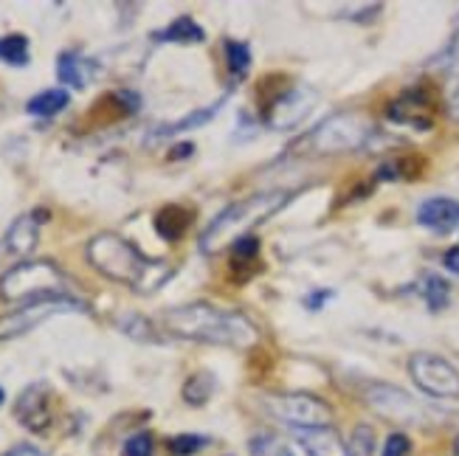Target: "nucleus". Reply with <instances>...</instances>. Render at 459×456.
I'll return each instance as SVG.
<instances>
[{
  "label": "nucleus",
  "instance_id": "f257e3e1",
  "mask_svg": "<svg viewBox=\"0 0 459 456\" xmlns=\"http://www.w3.org/2000/svg\"><path fill=\"white\" fill-rule=\"evenodd\" d=\"M167 332L186 341H204L214 347L254 349L259 344V330L237 310H221L206 302L172 307L161 315Z\"/></svg>",
  "mask_w": 459,
  "mask_h": 456
},
{
  "label": "nucleus",
  "instance_id": "f03ea898",
  "mask_svg": "<svg viewBox=\"0 0 459 456\" xmlns=\"http://www.w3.org/2000/svg\"><path fill=\"white\" fill-rule=\"evenodd\" d=\"M85 256L110 282L127 285L135 293H155L172 276V268L167 262L147 260L130 240L110 231L96 234L85 248Z\"/></svg>",
  "mask_w": 459,
  "mask_h": 456
},
{
  "label": "nucleus",
  "instance_id": "7ed1b4c3",
  "mask_svg": "<svg viewBox=\"0 0 459 456\" xmlns=\"http://www.w3.org/2000/svg\"><path fill=\"white\" fill-rule=\"evenodd\" d=\"M290 201L288 189H271V192H256L248 194L243 201L231 203L229 209H223L214 220L206 226V231L201 234V251L204 254H214L221 251L223 245L234 243L237 237H246L248 228L265 223L268 217H273L279 209Z\"/></svg>",
  "mask_w": 459,
  "mask_h": 456
},
{
  "label": "nucleus",
  "instance_id": "20e7f679",
  "mask_svg": "<svg viewBox=\"0 0 459 456\" xmlns=\"http://www.w3.org/2000/svg\"><path fill=\"white\" fill-rule=\"evenodd\" d=\"M71 280L51 260H23L0 276V299L12 305H26L51 296H71Z\"/></svg>",
  "mask_w": 459,
  "mask_h": 456
},
{
  "label": "nucleus",
  "instance_id": "39448f33",
  "mask_svg": "<svg viewBox=\"0 0 459 456\" xmlns=\"http://www.w3.org/2000/svg\"><path fill=\"white\" fill-rule=\"evenodd\" d=\"M63 313H88V305L76 296H51V299H37L14 307L12 313L0 315V341L20 339V335L31 332L43 322H48L51 315H63Z\"/></svg>",
  "mask_w": 459,
  "mask_h": 456
},
{
  "label": "nucleus",
  "instance_id": "423d86ee",
  "mask_svg": "<svg viewBox=\"0 0 459 456\" xmlns=\"http://www.w3.org/2000/svg\"><path fill=\"white\" fill-rule=\"evenodd\" d=\"M369 135L372 125L361 113H335L310 133V147L316 152H350L364 147Z\"/></svg>",
  "mask_w": 459,
  "mask_h": 456
},
{
  "label": "nucleus",
  "instance_id": "0eeeda50",
  "mask_svg": "<svg viewBox=\"0 0 459 456\" xmlns=\"http://www.w3.org/2000/svg\"><path fill=\"white\" fill-rule=\"evenodd\" d=\"M409 374L423 394L440 400L459 398V369L434 352H414L409 358Z\"/></svg>",
  "mask_w": 459,
  "mask_h": 456
},
{
  "label": "nucleus",
  "instance_id": "6e6552de",
  "mask_svg": "<svg viewBox=\"0 0 459 456\" xmlns=\"http://www.w3.org/2000/svg\"><path fill=\"white\" fill-rule=\"evenodd\" d=\"M265 409L273 414L276 420L288 423L290 428H322L330 426L333 420V409L307 391H296V394H271L265 398Z\"/></svg>",
  "mask_w": 459,
  "mask_h": 456
},
{
  "label": "nucleus",
  "instance_id": "1a4fd4ad",
  "mask_svg": "<svg viewBox=\"0 0 459 456\" xmlns=\"http://www.w3.org/2000/svg\"><path fill=\"white\" fill-rule=\"evenodd\" d=\"M364 400L367 406L375 411V414H381V417L392 420V423H409V426H420L426 423V409L417 403L409 391L403 389H397L392 383H372L367 386L364 391Z\"/></svg>",
  "mask_w": 459,
  "mask_h": 456
},
{
  "label": "nucleus",
  "instance_id": "9d476101",
  "mask_svg": "<svg viewBox=\"0 0 459 456\" xmlns=\"http://www.w3.org/2000/svg\"><path fill=\"white\" fill-rule=\"evenodd\" d=\"M316 102H318L316 90H310V88H290L288 93H282V96L271 102V108L265 113V125L271 130H279V133L296 130L313 113Z\"/></svg>",
  "mask_w": 459,
  "mask_h": 456
},
{
  "label": "nucleus",
  "instance_id": "9b49d317",
  "mask_svg": "<svg viewBox=\"0 0 459 456\" xmlns=\"http://www.w3.org/2000/svg\"><path fill=\"white\" fill-rule=\"evenodd\" d=\"M17 423L29 431H46L51 426V386L48 383H31L20 391L14 403Z\"/></svg>",
  "mask_w": 459,
  "mask_h": 456
},
{
  "label": "nucleus",
  "instance_id": "f8f14e48",
  "mask_svg": "<svg viewBox=\"0 0 459 456\" xmlns=\"http://www.w3.org/2000/svg\"><path fill=\"white\" fill-rule=\"evenodd\" d=\"M386 116L397 125H409L414 130H429L434 125L431 96L423 88H411L394 99V102L386 108Z\"/></svg>",
  "mask_w": 459,
  "mask_h": 456
},
{
  "label": "nucleus",
  "instance_id": "ddd939ff",
  "mask_svg": "<svg viewBox=\"0 0 459 456\" xmlns=\"http://www.w3.org/2000/svg\"><path fill=\"white\" fill-rule=\"evenodd\" d=\"M417 223L434 234H451L459 226V201H454V197H429L417 209Z\"/></svg>",
  "mask_w": 459,
  "mask_h": 456
},
{
  "label": "nucleus",
  "instance_id": "4468645a",
  "mask_svg": "<svg viewBox=\"0 0 459 456\" xmlns=\"http://www.w3.org/2000/svg\"><path fill=\"white\" fill-rule=\"evenodd\" d=\"M293 437L305 448L307 456H350L344 440L330 426L322 428H293Z\"/></svg>",
  "mask_w": 459,
  "mask_h": 456
},
{
  "label": "nucleus",
  "instance_id": "2eb2a0df",
  "mask_svg": "<svg viewBox=\"0 0 459 456\" xmlns=\"http://www.w3.org/2000/svg\"><path fill=\"white\" fill-rule=\"evenodd\" d=\"M46 220V211H31L17 217L12 223L9 234H6V248L14 256H29L37 245V237H39V223Z\"/></svg>",
  "mask_w": 459,
  "mask_h": 456
},
{
  "label": "nucleus",
  "instance_id": "dca6fc26",
  "mask_svg": "<svg viewBox=\"0 0 459 456\" xmlns=\"http://www.w3.org/2000/svg\"><path fill=\"white\" fill-rule=\"evenodd\" d=\"M152 39H155V43H204L206 31H204V26L197 23L195 17L181 14V17H175L167 29L155 31Z\"/></svg>",
  "mask_w": 459,
  "mask_h": 456
},
{
  "label": "nucleus",
  "instance_id": "f3484780",
  "mask_svg": "<svg viewBox=\"0 0 459 456\" xmlns=\"http://www.w3.org/2000/svg\"><path fill=\"white\" fill-rule=\"evenodd\" d=\"M56 79L68 88L82 90L91 79V63L85 56H79L76 51H63L56 56Z\"/></svg>",
  "mask_w": 459,
  "mask_h": 456
},
{
  "label": "nucleus",
  "instance_id": "a211bd4d",
  "mask_svg": "<svg viewBox=\"0 0 459 456\" xmlns=\"http://www.w3.org/2000/svg\"><path fill=\"white\" fill-rule=\"evenodd\" d=\"M223 102H226V96H221L217 102H212L209 108H201V110H195V113H189V116H184V118H178V122H172V125H164V127H158L155 133H152V142L155 138H167V135H178V133H186V130H197V127H204V125H209L212 118L223 110Z\"/></svg>",
  "mask_w": 459,
  "mask_h": 456
},
{
  "label": "nucleus",
  "instance_id": "6ab92c4d",
  "mask_svg": "<svg viewBox=\"0 0 459 456\" xmlns=\"http://www.w3.org/2000/svg\"><path fill=\"white\" fill-rule=\"evenodd\" d=\"M71 102V93L65 88H48V90H39L37 96L29 99L26 113L37 116V118H51L56 113H63Z\"/></svg>",
  "mask_w": 459,
  "mask_h": 456
},
{
  "label": "nucleus",
  "instance_id": "aec40b11",
  "mask_svg": "<svg viewBox=\"0 0 459 456\" xmlns=\"http://www.w3.org/2000/svg\"><path fill=\"white\" fill-rule=\"evenodd\" d=\"M189 223H192V214L184 206H167L155 214V231L169 243L181 240L184 231L189 228Z\"/></svg>",
  "mask_w": 459,
  "mask_h": 456
},
{
  "label": "nucleus",
  "instance_id": "412c9836",
  "mask_svg": "<svg viewBox=\"0 0 459 456\" xmlns=\"http://www.w3.org/2000/svg\"><path fill=\"white\" fill-rule=\"evenodd\" d=\"M29 37L26 34H6L0 37V63L23 68L29 65Z\"/></svg>",
  "mask_w": 459,
  "mask_h": 456
},
{
  "label": "nucleus",
  "instance_id": "4be33fe9",
  "mask_svg": "<svg viewBox=\"0 0 459 456\" xmlns=\"http://www.w3.org/2000/svg\"><path fill=\"white\" fill-rule=\"evenodd\" d=\"M226 68L231 79H243L251 71V48L248 43H239V39H226Z\"/></svg>",
  "mask_w": 459,
  "mask_h": 456
},
{
  "label": "nucleus",
  "instance_id": "5701e85b",
  "mask_svg": "<svg viewBox=\"0 0 459 456\" xmlns=\"http://www.w3.org/2000/svg\"><path fill=\"white\" fill-rule=\"evenodd\" d=\"M423 299H426V305H429L434 313L446 310V307H448V299H451V285L443 280V276L429 273L426 280H423Z\"/></svg>",
  "mask_w": 459,
  "mask_h": 456
},
{
  "label": "nucleus",
  "instance_id": "b1692460",
  "mask_svg": "<svg viewBox=\"0 0 459 456\" xmlns=\"http://www.w3.org/2000/svg\"><path fill=\"white\" fill-rule=\"evenodd\" d=\"M212 391H214V378L209 372H197L184 386V400L189 406H204L212 398Z\"/></svg>",
  "mask_w": 459,
  "mask_h": 456
},
{
  "label": "nucleus",
  "instance_id": "393cba45",
  "mask_svg": "<svg viewBox=\"0 0 459 456\" xmlns=\"http://www.w3.org/2000/svg\"><path fill=\"white\" fill-rule=\"evenodd\" d=\"M350 456H372L375 453V428L369 423H361L352 428V437L347 443Z\"/></svg>",
  "mask_w": 459,
  "mask_h": 456
},
{
  "label": "nucleus",
  "instance_id": "a878e982",
  "mask_svg": "<svg viewBox=\"0 0 459 456\" xmlns=\"http://www.w3.org/2000/svg\"><path fill=\"white\" fill-rule=\"evenodd\" d=\"M209 445L206 437H201V434H178V437L169 440V453L172 456H192L197 451H204Z\"/></svg>",
  "mask_w": 459,
  "mask_h": 456
},
{
  "label": "nucleus",
  "instance_id": "bb28decb",
  "mask_svg": "<svg viewBox=\"0 0 459 456\" xmlns=\"http://www.w3.org/2000/svg\"><path fill=\"white\" fill-rule=\"evenodd\" d=\"M118 327H122V332L133 335V339H138V341H158V335L152 332V324L144 322L142 315H122V319H118Z\"/></svg>",
  "mask_w": 459,
  "mask_h": 456
},
{
  "label": "nucleus",
  "instance_id": "cd10ccee",
  "mask_svg": "<svg viewBox=\"0 0 459 456\" xmlns=\"http://www.w3.org/2000/svg\"><path fill=\"white\" fill-rule=\"evenodd\" d=\"M122 456H152V434L138 431V434H133V437H127Z\"/></svg>",
  "mask_w": 459,
  "mask_h": 456
},
{
  "label": "nucleus",
  "instance_id": "c85d7f7f",
  "mask_svg": "<svg viewBox=\"0 0 459 456\" xmlns=\"http://www.w3.org/2000/svg\"><path fill=\"white\" fill-rule=\"evenodd\" d=\"M381 456H411V440L406 437V434H401V431L389 434V440H386Z\"/></svg>",
  "mask_w": 459,
  "mask_h": 456
},
{
  "label": "nucleus",
  "instance_id": "c756f323",
  "mask_svg": "<svg viewBox=\"0 0 459 456\" xmlns=\"http://www.w3.org/2000/svg\"><path fill=\"white\" fill-rule=\"evenodd\" d=\"M234 251H237L239 260H254V256L259 254V240L251 234H246V237H239V240L234 243Z\"/></svg>",
  "mask_w": 459,
  "mask_h": 456
},
{
  "label": "nucleus",
  "instance_id": "7c9ffc66",
  "mask_svg": "<svg viewBox=\"0 0 459 456\" xmlns=\"http://www.w3.org/2000/svg\"><path fill=\"white\" fill-rule=\"evenodd\" d=\"M448 108L451 113L459 118V59H456V65L451 71V85H448Z\"/></svg>",
  "mask_w": 459,
  "mask_h": 456
},
{
  "label": "nucleus",
  "instance_id": "2f4dec72",
  "mask_svg": "<svg viewBox=\"0 0 459 456\" xmlns=\"http://www.w3.org/2000/svg\"><path fill=\"white\" fill-rule=\"evenodd\" d=\"M333 296H335L333 290H313V293L305 296V307H307V310H322L325 302H330Z\"/></svg>",
  "mask_w": 459,
  "mask_h": 456
},
{
  "label": "nucleus",
  "instance_id": "473e14b6",
  "mask_svg": "<svg viewBox=\"0 0 459 456\" xmlns=\"http://www.w3.org/2000/svg\"><path fill=\"white\" fill-rule=\"evenodd\" d=\"M443 265H446L451 273H459V245H454V248H448V251H446Z\"/></svg>",
  "mask_w": 459,
  "mask_h": 456
},
{
  "label": "nucleus",
  "instance_id": "72a5a7b5",
  "mask_svg": "<svg viewBox=\"0 0 459 456\" xmlns=\"http://www.w3.org/2000/svg\"><path fill=\"white\" fill-rule=\"evenodd\" d=\"M192 152H195L192 144H178V147H172L169 158H186V155H192Z\"/></svg>",
  "mask_w": 459,
  "mask_h": 456
},
{
  "label": "nucleus",
  "instance_id": "f704fd0d",
  "mask_svg": "<svg viewBox=\"0 0 459 456\" xmlns=\"http://www.w3.org/2000/svg\"><path fill=\"white\" fill-rule=\"evenodd\" d=\"M271 456H293V451H290V448H285V445H279Z\"/></svg>",
  "mask_w": 459,
  "mask_h": 456
},
{
  "label": "nucleus",
  "instance_id": "c9c22d12",
  "mask_svg": "<svg viewBox=\"0 0 459 456\" xmlns=\"http://www.w3.org/2000/svg\"><path fill=\"white\" fill-rule=\"evenodd\" d=\"M454 456H459V437L454 440Z\"/></svg>",
  "mask_w": 459,
  "mask_h": 456
},
{
  "label": "nucleus",
  "instance_id": "e433bc0d",
  "mask_svg": "<svg viewBox=\"0 0 459 456\" xmlns=\"http://www.w3.org/2000/svg\"><path fill=\"white\" fill-rule=\"evenodd\" d=\"M4 398H6V394H4V389H0V406H4Z\"/></svg>",
  "mask_w": 459,
  "mask_h": 456
}]
</instances>
